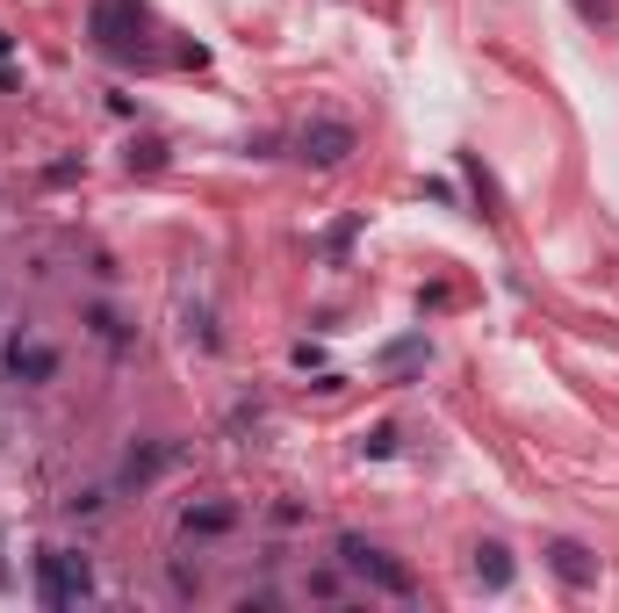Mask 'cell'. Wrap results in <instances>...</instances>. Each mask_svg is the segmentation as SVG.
I'll return each instance as SVG.
<instances>
[{
	"instance_id": "6da1fadb",
	"label": "cell",
	"mask_w": 619,
	"mask_h": 613,
	"mask_svg": "<svg viewBox=\"0 0 619 613\" xmlns=\"http://www.w3.org/2000/svg\"><path fill=\"white\" fill-rule=\"evenodd\" d=\"M86 592H94L86 556H72V548H44V556H36V599H44V606H80Z\"/></svg>"
},
{
	"instance_id": "7a4b0ae2",
	"label": "cell",
	"mask_w": 619,
	"mask_h": 613,
	"mask_svg": "<svg viewBox=\"0 0 619 613\" xmlns=\"http://www.w3.org/2000/svg\"><path fill=\"white\" fill-rule=\"evenodd\" d=\"M339 563L353 570V578H367L375 592H389V599H411V592H418L411 570H404V563H389L375 542H361V534H339Z\"/></svg>"
},
{
	"instance_id": "3957f363",
	"label": "cell",
	"mask_w": 619,
	"mask_h": 613,
	"mask_svg": "<svg viewBox=\"0 0 619 613\" xmlns=\"http://www.w3.org/2000/svg\"><path fill=\"white\" fill-rule=\"evenodd\" d=\"M346 152H353V123H339V116L310 123L303 138H295V159H303V166H346Z\"/></svg>"
},
{
	"instance_id": "277c9868",
	"label": "cell",
	"mask_w": 619,
	"mask_h": 613,
	"mask_svg": "<svg viewBox=\"0 0 619 613\" xmlns=\"http://www.w3.org/2000/svg\"><path fill=\"white\" fill-rule=\"evenodd\" d=\"M138 30H144L138 0H94V36H102V51H130Z\"/></svg>"
},
{
	"instance_id": "5b68a950",
	"label": "cell",
	"mask_w": 619,
	"mask_h": 613,
	"mask_svg": "<svg viewBox=\"0 0 619 613\" xmlns=\"http://www.w3.org/2000/svg\"><path fill=\"white\" fill-rule=\"evenodd\" d=\"M548 570L569 585V592H591V585H598V556H591L584 542H569V534H554V542H548Z\"/></svg>"
},
{
	"instance_id": "8992f818",
	"label": "cell",
	"mask_w": 619,
	"mask_h": 613,
	"mask_svg": "<svg viewBox=\"0 0 619 613\" xmlns=\"http://www.w3.org/2000/svg\"><path fill=\"white\" fill-rule=\"evenodd\" d=\"M8 375H22V383H51V375H58V354L36 347V339H15V347H8Z\"/></svg>"
},
{
	"instance_id": "52a82bcc",
	"label": "cell",
	"mask_w": 619,
	"mask_h": 613,
	"mask_svg": "<svg viewBox=\"0 0 619 613\" xmlns=\"http://www.w3.org/2000/svg\"><path fill=\"white\" fill-rule=\"evenodd\" d=\"M231 527H238V506H224V498L180 512V534H188V542H195V534H202V542H209V534H231Z\"/></svg>"
},
{
	"instance_id": "ba28073f",
	"label": "cell",
	"mask_w": 619,
	"mask_h": 613,
	"mask_svg": "<svg viewBox=\"0 0 619 613\" xmlns=\"http://www.w3.org/2000/svg\"><path fill=\"white\" fill-rule=\"evenodd\" d=\"M476 578L490 585V592H504V585H512V548H504V542H482L476 548Z\"/></svg>"
},
{
	"instance_id": "9c48e42d",
	"label": "cell",
	"mask_w": 619,
	"mask_h": 613,
	"mask_svg": "<svg viewBox=\"0 0 619 613\" xmlns=\"http://www.w3.org/2000/svg\"><path fill=\"white\" fill-rule=\"evenodd\" d=\"M425 354H432V347H425V333H411V339H396L382 361H389V368H411V361H425Z\"/></svg>"
},
{
	"instance_id": "30bf717a",
	"label": "cell",
	"mask_w": 619,
	"mask_h": 613,
	"mask_svg": "<svg viewBox=\"0 0 619 613\" xmlns=\"http://www.w3.org/2000/svg\"><path fill=\"white\" fill-rule=\"evenodd\" d=\"M361 455H396V426H375V433H361Z\"/></svg>"
},
{
	"instance_id": "8fae6325",
	"label": "cell",
	"mask_w": 619,
	"mask_h": 613,
	"mask_svg": "<svg viewBox=\"0 0 619 613\" xmlns=\"http://www.w3.org/2000/svg\"><path fill=\"white\" fill-rule=\"evenodd\" d=\"M576 8H584L591 22H612V0H576Z\"/></svg>"
}]
</instances>
